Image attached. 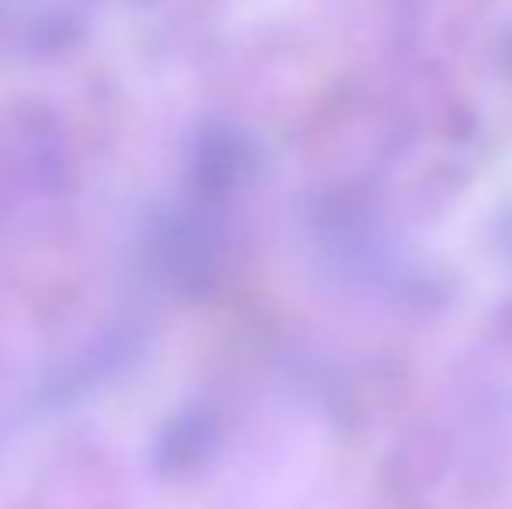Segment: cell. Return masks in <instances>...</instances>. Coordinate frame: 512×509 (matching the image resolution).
<instances>
[{"label":"cell","mask_w":512,"mask_h":509,"mask_svg":"<svg viewBox=\"0 0 512 509\" xmlns=\"http://www.w3.org/2000/svg\"><path fill=\"white\" fill-rule=\"evenodd\" d=\"M509 248H512V227H509Z\"/></svg>","instance_id":"6da1fadb"}]
</instances>
